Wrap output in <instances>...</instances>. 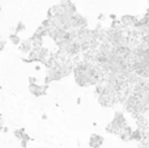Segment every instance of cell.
Listing matches in <instances>:
<instances>
[{"label":"cell","mask_w":149,"mask_h":148,"mask_svg":"<svg viewBox=\"0 0 149 148\" xmlns=\"http://www.w3.org/2000/svg\"><path fill=\"white\" fill-rule=\"evenodd\" d=\"M127 126L126 119H124V115L122 113L116 112L115 115H114V119L109 123V126L106 127V131L110 134H115V135H119L120 131L123 130L124 127Z\"/></svg>","instance_id":"6da1fadb"},{"label":"cell","mask_w":149,"mask_h":148,"mask_svg":"<svg viewBox=\"0 0 149 148\" xmlns=\"http://www.w3.org/2000/svg\"><path fill=\"white\" fill-rule=\"evenodd\" d=\"M49 58V50L42 47H33L30 52H29V60L30 62H43Z\"/></svg>","instance_id":"7a4b0ae2"},{"label":"cell","mask_w":149,"mask_h":148,"mask_svg":"<svg viewBox=\"0 0 149 148\" xmlns=\"http://www.w3.org/2000/svg\"><path fill=\"white\" fill-rule=\"evenodd\" d=\"M47 88H49L47 84H45V85H39V84L30 83V85H29V91H30V93L33 94V96H36V97L45 96L46 92H47Z\"/></svg>","instance_id":"3957f363"},{"label":"cell","mask_w":149,"mask_h":148,"mask_svg":"<svg viewBox=\"0 0 149 148\" xmlns=\"http://www.w3.org/2000/svg\"><path fill=\"white\" fill-rule=\"evenodd\" d=\"M137 22V18L135 17V16H130V15H126L123 16V17L120 18V25L123 26V28H134L135 24Z\"/></svg>","instance_id":"277c9868"},{"label":"cell","mask_w":149,"mask_h":148,"mask_svg":"<svg viewBox=\"0 0 149 148\" xmlns=\"http://www.w3.org/2000/svg\"><path fill=\"white\" fill-rule=\"evenodd\" d=\"M103 143V138L101 135H97V134H93L89 138V147L90 148H98L101 147Z\"/></svg>","instance_id":"5b68a950"},{"label":"cell","mask_w":149,"mask_h":148,"mask_svg":"<svg viewBox=\"0 0 149 148\" xmlns=\"http://www.w3.org/2000/svg\"><path fill=\"white\" fill-rule=\"evenodd\" d=\"M20 51L21 52H30L31 50H33V43H31V41H30V38L29 39H25V41H22V42H20Z\"/></svg>","instance_id":"8992f818"},{"label":"cell","mask_w":149,"mask_h":148,"mask_svg":"<svg viewBox=\"0 0 149 148\" xmlns=\"http://www.w3.org/2000/svg\"><path fill=\"white\" fill-rule=\"evenodd\" d=\"M131 134H132V130L130 126H126V127L123 128V130L120 131V138L123 139V140H128V139H131Z\"/></svg>","instance_id":"52a82bcc"},{"label":"cell","mask_w":149,"mask_h":148,"mask_svg":"<svg viewBox=\"0 0 149 148\" xmlns=\"http://www.w3.org/2000/svg\"><path fill=\"white\" fill-rule=\"evenodd\" d=\"M9 39H10V42H12L13 45H20V42H21L20 37H18L16 33H12V34H10V36H9Z\"/></svg>","instance_id":"ba28073f"},{"label":"cell","mask_w":149,"mask_h":148,"mask_svg":"<svg viewBox=\"0 0 149 148\" xmlns=\"http://www.w3.org/2000/svg\"><path fill=\"white\" fill-rule=\"evenodd\" d=\"M25 28H26V26L24 25V22H18L17 26L15 28V33L17 34V33H20V31H24V30H25Z\"/></svg>","instance_id":"9c48e42d"},{"label":"cell","mask_w":149,"mask_h":148,"mask_svg":"<svg viewBox=\"0 0 149 148\" xmlns=\"http://www.w3.org/2000/svg\"><path fill=\"white\" fill-rule=\"evenodd\" d=\"M4 46H5V42H4V41H1V39H0V51H1V50L4 49Z\"/></svg>","instance_id":"30bf717a"},{"label":"cell","mask_w":149,"mask_h":148,"mask_svg":"<svg viewBox=\"0 0 149 148\" xmlns=\"http://www.w3.org/2000/svg\"><path fill=\"white\" fill-rule=\"evenodd\" d=\"M0 125H3V118H1V114H0Z\"/></svg>","instance_id":"8fae6325"},{"label":"cell","mask_w":149,"mask_h":148,"mask_svg":"<svg viewBox=\"0 0 149 148\" xmlns=\"http://www.w3.org/2000/svg\"><path fill=\"white\" fill-rule=\"evenodd\" d=\"M3 130V125H0V131H1Z\"/></svg>","instance_id":"7c38bea8"}]
</instances>
